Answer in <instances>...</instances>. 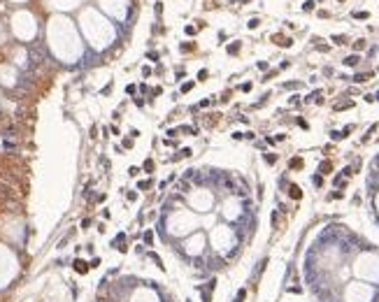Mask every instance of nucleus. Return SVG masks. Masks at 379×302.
I'll return each instance as SVG.
<instances>
[{
    "instance_id": "ddd939ff",
    "label": "nucleus",
    "mask_w": 379,
    "mask_h": 302,
    "mask_svg": "<svg viewBox=\"0 0 379 302\" xmlns=\"http://www.w3.org/2000/svg\"><path fill=\"white\" fill-rule=\"evenodd\" d=\"M303 9H305V12H312V9H314V3H312V0H307V3L303 5Z\"/></svg>"
},
{
    "instance_id": "aec40b11",
    "label": "nucleus",
    "mask_w": 379,
    "mask_h": 302,
    "mask_svg": "<svg viewBox=\"0 0 379 302\" xmlns=\"http://www.w3.org/2000/svg\"><path fill=\"white\" fill-rule=\"evenodd\" d=\"M198 79H200V81L207 79V70H200V72H198Z\"/></svg>"
},
{
    "instance_id": "6ab92c4d",
    "label": "nucleus",
    "mask_w": 379,
    "mask_h": 302,
    "mask_svg": "<svg viewBox=\"0 0 379 302\" xmlns=\"http://www.w3.org/2000/svg\"><path fill=\"white\" fill-rule=\"evenodd\" d=\"M330 137H333V140H342L344 135H342V133H337V130H333V133H330Z\"/></svg>"
},
{
    "instance_id": "b1692460",
    "label": "nucleus",
    "mask_w": 379,
    "mask_h": 302,
    "mask_svg": "<svg viewBox=\"0 0 379 302\" xmlns=\"http://www.w3.org/2000/svg\"><path fill=\"white\" fill-rule=\"evenodd\" d=\"M258 23H260L258 19H251V21H249V28H256V26H258Z\"/></svg>"
},
{
    "instance_id": "9b49d317",
    "label": "nucleus",
    "mask_w": 379,
    "mask_h": 302,
    "mask_svg": "<svg viewBox=\"0 0 379 302\" xmlns=\"http://www.w3.org/2000/svg\"><path fill=\"white\" fill-rule=\"evenodd\" d=\"M351 105H354L351 100H347V102H340V105H335V109H349Z\"/></svg>"
},
{
    "instance_id": "f257e3e1",
    "label": "nucleus",
    "mask_w": 379,
    "mask_h": 302,
    "mask_svg": "<svg viewBox=\"0 0 379 302\" xmlns=\"http://www.w3.org/2000/svg\"><path fill=\"white\" fill-rule=\"evenodd\" d=\"M288 195H291V198H295V200H300V198H303V191H300V186L291 184V186H288Z\"/></svg>"
},
{
    "instance_id": "5701e85b",
    "label": "nucleus",
    "mask_w": 379,
    "mask_h": 302,
    "mask_svg": "<svg viewBox=\"0 0 379 302\" xmlns=\"http://www.w3.org/2000/svg\"><path fill=\"white\" fill-rule=\"evenodd\" d=\"M277 221H279V214H277V211H272V226L277 228Z\"/></svg>"
},
{
    "instance_id": "412c9836",
    "label": "nucleus",
    "mask_w": 379,
    "mask_h": 302,
    "mask_svg": "<svg viewBox=\"0 0 379 302\" xmlns=\"http://www.w3.org/2000/svg\"><path fill=\"white\" fill-rule=\"evenodd\" d=\"M191 156V149H181V153H179V158H188Z\"/></svg>"
},
{
    "instance_id": "f03ea898",
    "label": "nucleus",
    "mask_w": 379,
    "mask_h": 302,
    "mask_svg": "<svg viewBox=\"0 0 379 302\" xmlns=\"http://www.w3.org/2000/svg\"><path fill=\"white\" fill-rule=\"evenodd\" d=\"M272 40H275L279 47H291V40L288 37H284V35H272Z\"/></svg>"
},
{
    "instance_id": "a878e982",
    "label": "nucleus",
    "mask_w": 379,
    "mask_h": 302,
    "mask_svg": "<svg viewBox=\"0 0 379 302\" xmlns=\"http://www.w3.org/2000/svg\"><path fill=\"white\" fill-rule=\"evenodd\" d=\"M340 3H342V0H340Z\"/></svg>"
},
{
    "instance_id": "9d476101",
    "label": "nucleus",
    "mask_w": 379,
    "mask_h": 302,
    "mask_svg": "<svg viewBox=\"0 0 379 302\" xmlns=\"http://www.w3.org/2000/svg\"><path fill=\"white\" fill-rule=\"evenodd\" d=\"M240 51V42H235V44H228V54H237Z\"/></svg>"
},
{
    "instance_id": "4be33fe9",
    "label": "nucleus",
    "mask_w": 379,
    "mask_h": 302,
    "mask_svg": "<svg viewBox=\"0 0 379 302\" xmlns=\"http://www.w3.org/2000/svg\"><path fill=\"white\" fill-rule=\"evenodd\" d=\"M144 170H147V172H151V170H153V161H147L144 163Z\"/></svg>"
},
{
    "instance_id": "423d86ee",
    "label": "nucleus",
    "mask_w": 379,
    "mask_h": 302,
    "mask_svg": "<svg viewBox=\"0 0 379 302\" xmlns=\"http://www.w3.org/2000/svg\"><path fill=\"white\" fill-rule=\"evenodd\" d=\"M288 167H293V170H300V167H303V158H291V163H288Z\"/></svg>"
},
{
    "instance_id": "f3484780",
    "label": "nucleus",
    "mask_w": 379,
    "mask_h": 302,
    "mask_svg": "<svg viewBox=\"0 0 379 302\" xmlns=\"http://www.w3.org/2000/svg\"><path fill=\"white\" fill-rule=\"evenodd\" d=\"M191 88H193V81H186V84H184V86H181V93H186V91H191Z\"/></svg>"
},
{
    "instance_id": "6e6552de",
    "label": "nucleus",
    "mask_w": 379,
    "mask_h": 302,
    "mask_svg": "<svg viewBox=\"0 0 379 302\" xmlns=\"http://www.w3.org/2000/svg\"><path fill=\"white\" fill-rule=\"evenodd\" d=\"M265 163L275 165V163H277V153H265Z\"/></svg>"
},
{
    "instance_id": "39448f33",
    "label": "nucleus",
    "mask_w": 379,
    "mask_h": 302,
    "mask_svg": "<svg viewBox=\"0 0 379 302\" xmlns=\"http://www.w3.org/2000/svg\"><path fill=\"white\" fill-rule=\"evenodd\" d=\"M330 170H333V165H330L328 161H323L321 165H319V172H321V174H328V172H330Z\"/></svg>"
},
{
    "instance_id": "1a4fd4ad",
    "label": "nucleus",
    "mask_w": 379,
    "mask_h": 302,
    "mask_svg": "<svg viewBox=\"0 0 379 302\" xmlns=\"http://www.w3.org/2000/svg\"><path fill=\"white\" fill-rule=\"evenodd\" d=\"M333 42H337V44H347V37H344V35H333Z\"/></svg>"
},
{
    "instance_id": "2eb2a0df",
    "label": "nucleus",
    "mask_w": 379,
    "mask_h": 302,
    "mask_svg": "<svg viewBox=\"0 0 379 302\" xmlns=\"http://www.w3.org/2000/svg\"><path fill=\"white\" fill-rule=\"evenodd\" d=\"M354 49H356V51H360V49H365V40H358V42H356V44H354Z\"/></svg>"
},
{
    "instance_id": "393cba45",
    "label": "nucleus",
    "mask_w": 379,
    "mask_h": 302,
    "mask_svg": "<svg viewBox=\"0 0 379 302\" xmlns=\"http://www.w3.org/2000/svg\"><path fill=\"white\" fill-rule=\"evenodd\" d=\"M375 100H379V91H377V96H375Z\"/></svg>"
},
{
    "instance_id": "20e7f679",
    "label": "nucleus",
    "mask_w": 379,
    "mask_h": 302,
    "mask_svg": "<svg viewBox=\"0 0 379 302\" xmlns=\"http://www.w3.org/2000/svg\"><path fill=\"white\" fill-rule=\"evenodd\" d=\"M368 79H372V72H360V74L354 77V81H356V84H363V81H368Z\"/></svg>"
},
{
    "instance_id": "f8f14e48",
    "label": "nucleus",
    "mask_w": 379,
    "mask_h": 302,
    "mask_svg": "<svg viewBox=\"0 0 379 302\" xmlns=\"http://www.w3.org/2000/svg\"><path fill=\"white\" fill-rule=\"evenodd\" d=\"M151 242H153V235H151V233H144V244L151 246Z\"/></svg>"
},
{
    "instance_id": "dca6fc26",
    "label": "nucleus",
    "mask_w": 379,
    "mask_h": 302,
    "mask_svg": "<svg viewBox=\"0 0 379 302\" xmlns=\"http://www.w3.org/2000/svg\"><path fill=\"white\" fill-rule=\"evenodd\" d=\"M149 186H151V181H149V179H147V181H140V191H147Z\"/></svg>"
},
{
    "instance_id": "a211bd4d",
    "label": "nucleus",
    "mask_w": 379,
    "mask_h": 302,
    "mask_svg": "<svg viewBox=\"0 0 379 302\" xmlns=\"http://www.w3.org/2000/svg\"><path fill=\"white\" fill-rule=\"evenodd\" d=\"M244 295H247L244 288H242V291H237V300H235V302H242V300H244Z\"/></svg>"
},
{
    "instance_id": "0eeeda50",
    "label": "nucleus",
    "mask_w": 379,
    "mask_h": 302,
    "mask_svg": "<svg viewBox=\"0 0 379 302\" xmlns=\"http://www.w3.org/2000/svg\"><path fill=\"white\" fill-rule=\"evenodd\" d=\"M179 188H181L184 193H188V188H191V186H188V181H186V179H181L179 184H177V191H179Z\"/></svg>"
},
{
    "instance_id": "7ed1b4c3",
    "label": "nucleus",
    "mask_w": 379,
    "mask_h": 302,
    "mask_svg": "<svg viewBox=\"0 0 379 302\" xmlns=\"http://www.w3.org/2000/svg\"><path fill=\"white\" fill-rule=\"evenodd\" d=\"M358 61H360L358 54H351V56H347V58H344V65H349V68H356Z\"/></svg>"
},
{
    "instance_id": "4468645a",
    "label": "nucleus",
    "mask_w": 379,
    "mask_h": 302,
    "mask_svg": "<svg viewBox=\"0 0 379 302\" xmlns=\"http://www.w3.org/2000/svg\"><path fill=\"white\" fill-rule=\"evenodd\" d=\"M354 19H368V12H354Z\"/></svg>"
}]
</instances>
